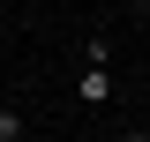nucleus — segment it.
<instances>
[{
  "label": "nucleus",
  "mask_w": 150,
  "mask_h": 142,
  "mask_svg": "<svg viewBox=\"0 0 150 142\" xmlns=\"http://www.w3.org/2000/svg\"><path fill=\"white\" fill-rule=\"evenodd\" d=\"M75 105H83V112L112 105V37H105V30L83 45V67H75Z\"/></svg>",
  "instance_id": "1"
},
{
  "label": "nucleus",
  "mask_w": 150,
  "mask_h": 142,
  "mask_svg": "<svg viewBox=\"0 0 150 142\" xmlns=\"http://www.w3.org/2000/svg\"><path fill=\"white\" fill-rule=\"evenodd\" d=\"M30 135V120H23V112H0V142H23Z\"/></svg>",
  "instance_id": "2"
},
{
  "label": "nucleus",
  "mask_w": 150,
  "mask_h": 142,
  "mask_svg": "<svg viewBox=\"0 0 150 142\" xmlns=\"http://www.w3.org/2000/svg\"><path fill=\"white\" fill-rule=\"evenodd\" d=\"M143 8H150V0H143Z\"/></svg>",
  "instance_id": "3"
}]
</instances>
